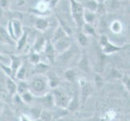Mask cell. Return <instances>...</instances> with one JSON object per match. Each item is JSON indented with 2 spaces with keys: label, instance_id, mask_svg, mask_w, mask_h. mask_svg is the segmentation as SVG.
<instances>
[{
  "label": "cell",
  "instance_id": "obj_43",
  "mask_svg": "<svg viewBox=\"0 0 130 121\" xmlns=\"http://www.w3.org/2000/svg\"><path fill=\"white\" fill-rule=\"evenodd\" d=\"M20 121H32V120L31 119V118L29 117V116L22 114L20 115Z\"/></svg>",
  "mask_w": 130,
  "mask_h": 121
},
{
  "label": "cell",
  "instance_id": "obj_16",
  "mask_svg": "<svg viewBox=\"0 0 130 121\" xmlns=\"http://www.w3.org/2000/svg\"><path fill=\"white\" fill-rule=\"evenodd\" d=\"M47 40L48 39H45V37H44V36L39 35L35 40V42L32 46V51L37 52V53L43 52L44 46H45V44H46Z\"/></svg>",
  "mask_w": 130,
  "mask_h": 121
},
{
  "label": "cell",
  "instance_id": "obj_37",
  "mask_svg": "<svg viewBox=\"0 0 130 121\" xmlns=\"http://www.w3.org/2000/svg\"><path fill=\"white\" fill-rule=\"evenodd\" d=\"M0 69H1L3 73L6 74L7 77H11L12 78V70L11 68L10 65H7L5 63H3V62H0Z\"/></svg>",
  "mask_w": 130,
  "mask_h": 121
},
{
  "label": "cell",
  "instance_id": "obj_50",
  "mask_svg": "<svg viewBox=\"0 0 130 121\" xmlns=\"http://www.w3.org/2000/svg\"><path fill=\"white\" fill-rule=\"evenodd\" d=\"M128 43L130 44V37H129V39H128Z\"/></svg>",
  "mask_w": 130,
  "mask_h": 121
},
{
  "label": "cell",
  "instance_id": "obj_35",
  "mask_svg": "<svg viewBox=\"0 0 130 121\" xmlns=\"http://www.w3.org/2000/svg\"><path fill=\"white\" fill-rule=\"evenodd\" d=\"M94 83L95 84V86L97 88L100 89L104 87V79L102 77L101 74L100 73H96L94 76Z\"/></svg>",
  "mask_w": 130,
  "mask_h": 121
},
{
  "label": "cell",
  "instance_id": "obj_1",
  "mask_svg": "<svg viewBox=\"0 0 130 121\" xmlns=\"http://www.w3.org/2000/svg\"><path fill=\"white\" fill-rule=\"evenodd\" d=\"M29 91L32 92L35 97L42 96L48 93L49 87L48 78L45 74H35L28 82Z\"/></svg>",
  "mask_w": 130,
  "mask_h": 121
},
{
  "label": "cell",
  "instance_id": "obj_49",
  "mask_svg": "<svg viewBox=\"0 0 130 121\" xmlns=\"http://www.w3.org/2000/svg\"><path fill=\"white\" fill-rule=\"evenodd\" d=\"M34 121H43V120H41V119H35Z\"/></svg>",
  "mask_w": 130,
  "mask_h": 121
},
{
  "label": "cell",
  "instance_id": "obj_3",
  "mask_svg": "<svg viewBox=\"0 0 130 121\" xmlns=\"http://www.w3.org/2000/svg\"><path fill=\"white\" fill-rule=\"evenodd\" d=\"M51 92L53 95V98H54L55 107H57V108L67 110V107L69 105L71 97H70L65 91L58 87L52 89Z\"/></svg>",
  "mask_w": 130,
  "mask_h": 121
},
{
  "label": "cell",
  "instance_id": "obj_34",
  "mask_svg": "<svg viewBox=\"0 0 130 121\" xmlns=\"http://www.w3.org/2000/svg\"><path fill=\"white\" fill-rule=\"evenodd\" d=\"M40 119L43 121H53V115L49 110L44 109L42 110Z\"/></svg>",
  "mask_w": 130,
  "mask_h": 121
},
{
  "label": "cell",
  "instance_id": "obj_8",
  "mask_svg": "<svg viewBox=\"0 0 130 121\" xmlns=\"http://www.w3.org/2000/svg\"><path fill=\"white\" fill-rule=\"evenodd\" d=\"M81 88V95H80V101H81V105L84 106V104L86 103V102L87 101L88 98L91 97V95L94 93V88L91 86V82L87 81V82L79 86Z\"/></svg>",
  "mask_w": 130,
  "mask_h": 121
},
{
  "label": "cell",
  "instance_id": "obj_7",
  "mask_svg": "<svg viewBox=\"0 0 130 121\" xmlns=\"http://www.w3.org/2000/svg\"><path fill=\"white\" fill-rule=\"evenodd\" d=\"M44 56H45L46 59L49 62V64H53L56 61V50L54 45H53V43L51 41V40H47V42L43 50Z\"/></svg>",
  "mask_w": 130,
  "mask_h": 121
},
{
  "label": "cell",
  "instance_id": "obj_24",
  "mask_svg": "<svg viewBox=\"0 0 130 121\" xmlns=\"http://www.w3.org/2000/svg\"><path fill=\"white\" fill-rule=\"evenodd\" d=\"M82 31L87 36H91V37H95V38L99 37L96 28L94 27L93 24H87V23H85L83 27Z\"/></svg>",
  "mask_w": 130,
  "mask_h": 121
},
{
  "label": "cell",
  "instance_id": "obj_28",
  "mask_svg": "<svg viewBox=\"0 0 130 121\" xmlns=\"http://www.w3.org/2000/svg\"><path fill=\"white\" fill-rule=\"evenodd\" d=\"M57 19L58 20L59 25L66 31V32L67 33V35H68L69 37H71V35L73 34V30H72V28L70 26V24L67 23L63 18H61L60 15H57Z\"/></svg>",
  "mask_w": 130,
  "mask_h": 121
},
{
  "label": "cell",
  "instance_id": "obj_22",
  "mask_svg": "<svg viewBox=\"0 0 130 121\" xmlns=\"http://www.w3.org/2000/svg\"><path fill=\"white\" fill-rule=\"evenodd\" d=\"M28 32L24 30L23 35L16 41V50L18 52L23 50L25 48V46L27 45V42H28Z\"/></svg>",
  "mask_w": 130,
  "mask_h": 121
},
{
  "label": "cell",
  "instance_id": "obj_40",
  "mask_svg": "<svg viewBox=\"0 0 130 121\" xmlns=\"http://www.w3.org/2000/svg\"><path fill=\"white\" fill-rule=\"evenodd\" d=\"M106 12H107V9H106L104 3H99L98 8H97L96 12H95L97 14V15H104Z\"/></svg>",
  "mask_w": 130,
  "mask_h": 121
},
{
  "label": "cell",
  "instance_id": "obj_5",
  "mask_svg": "<svg viewBox=\"0 0 130 121\" xmlns=\"http://www.w3.org/2000/svg\"><path fill=\"white\" fill-rule=\"evenodd\" d=\"M77 67L81 71H83V72L86 73V74L91 73V61H90L89 56H88V53H87V50H84V49L83 50L79 60L78 61Z\"/></svg>",
  "mask_w": 130,
  "mask_h": 121
},
{
  "label": "cell",
  "instance_id": "obj_4",
  "mask_svg": "<svg viewBox=\"0 0 130 121\" xmlns=\"http://www.w3.org/2000/svg\"><path fill=\"white\" fill-rule=\"evenodd\" d=\"M28 12L31 14L37 15V17H47L50 15L52 12V8L49 6V3L41 0L40 1L37 6L33 8H29Z\"/></svg>",
  "mask_w": 130,
  "mask_h": 121
},
{
  "label": "cell",
  "instance_id": "obj_41",
  "mask_svg": "<svg viewBox=\"0 0 130 121\" xmlns=\"http://www.w3.org/2000/svg\"><path fill=\"white\" fill-rule=\"evenodd\" d=\"M9 6V0H0V7L7 10Z\"/></svg>",
  "mask_w": 130,
  "mask_h": 121
},
{
  "label": "cell",
  "instance_id": "obj_13",
  "mask_svg": "<svg viewBox=\"0 0 130 121\" xmlns=\"http://www.w3.org/2000/svg\"><path fill=\"white\" fill-rule=\"evenodd\" d=\"M46 77L48 78V85H49V87L51 89H54L58 87L61 82V79L59 78L56 72L54 71H52V70H48V72L45 74Z\"/></svg>",
  "mask_w": 130,
  "mask_h": 121
},
{
  "label": "cell",
  "instance_id": "obj_6",
  "mask_svg": "<svg viewBox=\"0 0 130 121\" xmlns=\"http://www.w3.org/2000/svg\"><path fill=\"white\" fill-rule=\"evenodd\" d=\"M70 37H67L63 39H61L59 40H57L55 43H53V45H54L56 53H58V55L61 54L65 52L72 47V44H71V40L70 39Z\"/></svg>",
  "mask_w": 130,
  "mask_h": 121
},
{
  "label": "cell",
  "instance_id": "obj_38",
  "mask_svg": "<svg viewBox=\"0 0 130 121\" xmlns=\"http://www.w3.org/2000/svg\"><path fill=\"white\" fill-rule=\"evenodd\" d=\"M41 111H42L41 108H39V107H33V108L31 109V116H32V119L34 120L40 119Z\"/></svg>",
  "mask_w": 130,
  "mask_h": 121
},
{
  "label": "cell",
  "instance_id": "obj_33",
  "mask_svg": "<svg viewBox=\"0 0 130 121\" xmlns=\"http://www.w3.org/2000/svg\"><path fill=\"white\" fill-rule=\"evenodd\" d=\"M98 5H99V3L97 2H95V0H88V1H87L86 3H85L83 7L85 9H87V10H90L91 11L96 12V10L98 8Z\"/></svg>",
  "mask_w": 130,
  "mask_h": 121
},
{
  "label": "cell",
  "instance_id": "obj_47",
  "mask_svg": "<svg viewBox=\"0 0 130 121\" xmlns=\"http://www.w3.org/2000/svg\"><path fill=\"white\" fill-rule=\"evenodd\" d=\"M128 14L130 15V6H129L128 8Z\"/></svg>",
  "mask_w": 130,
  "mask_h": 121
},
{
  "label": "cell",
  "instance_id": "obj_10",
  "mask_svg": "<svg viewBox=\"0 0 130 121\" xmlns=\"http://www.w3.org/2000/svg\"><path fill=\"white\" fill-rule=\"evenodd\" d=\"M100 49L102 53L104 55L108 56V55H112L114 53H116L118 52H120L124 49V46L120 45H116V44L111 43L110 40L107 43H106L104 45L100 47Z\"/></svg>",
  "mask_w": 130,
  "mask_h": 121
},
{
  "label": "cell",
  "instance_id": "obj_25",
  "mask_svg": "<svg viewBox=\"0 0 130 121\" xmlns=\"http://www.w3.org/2000/svg\"><path fill=\"white\" fill-rule=\"evenodd\" d=\"M109 28H110V31L113 34L119 35L123 31V24L120 20H115L110 24Z\"/></svg>",
  "mask_w": 130,
  "mask_h": 121
},
{
  "label": "cell",
  "instance_id": "obj_19",
  "mask_svg": "<svg viewBox=\"0 0 130 121\" xmlns=\"http://www.w3.org/2000/svg\"><path fill=\"white\" fill-rule=\"evenodd\" d=\"M105 57L104 53H102L101 49L100 53H98L97 52V58H96V73L101 74L103 70H104V65H105Z\"/></svg>",
  "mask_w": 130,
  "mask_h": 121
},
{
  "label": "cell",
  "instance_id": "obj_36",
  "mask_svg": "<svg viewBox=\"0 0 130 121\" xmlns=\"http://www.w3.org/2000/svg\"><path fill=\"white\" fill-rule=\"evenodd\" d=\"M29 61L33 65L41 62V55H40V53L32 51L29 56Z\"/></svg>",
  "mask_w": 130,
  "mask_h": 121
},
{
  "label": "cell",
  "instance_id": "obj_15",
  "mask_svg": "<svg viewBox=\"0 0 130 121\" xmlns=\"http://www.w3.org/2000/svg\"><path fill=\"white\" fill-rule=\"evenodd\" d=\"M15 42V41L8 33L7 28L0 26V43L7 44V45H13Z\"/></svg>",
  "mask_w": 130,
  "mask_h": 121
},
{
  "label": "cell",
  "instance_id": "obj_29",
  "mask_svg": "<svg viewBox=\"0 0 130 121\" xmlns=\"http://www.w3.org/2000/svg\"><path fill=\"white\" fill-rule=\"evenodd\" d=\"M77 41H78V44L81 47L86 48L89 44V40L87 37V35L85 34L83 31H79L78 33V36H77Z\"/></svg>",
  "mask_w": 130,
  "mask_h": 121
},
{
  "label": "cell",
  "instance_id": "obj_48",
  "mask_svg": "<svg viewBox=\"0 0 130 121\" xmlns=\"http://www.w3.org/2000/svg\"><path fill=\"white\" fill-rule=\"evenodd\" d=\"M44 1H45V2H47V3H49V2H51L52 0H44Z\"/></svg>",
  "mask_w": 130,
  "mask_h": 121
},
{
  "label": "cell",
  "instance_id": "obj_46",
  "mask_svg": "<svg viewBox=\"0 0 130 121\" xmlns=\"http://www.w3.org/2000/svg\"><path fill=\"white\" fill-rule=\"evenodd\" d=\"M95 2H97L98 3H104L105 2V0H95Z\"/></svg>",
  "mask_w": 130,
  "mask_h": 121
},
{
  "label": "cell",
  "instance_id": "obj_26",
  "mask_svg": "<svg viewBox=\"0 0 130 121\" xmlns=\"http://www.w3.org/2000/svg\"><path fill=\"white\" fill-rule=\"evenodd\" d=\"M83 17H84L85 23H87V24H94V23H95V20H96L97 14L95 12L87 10V9L84 8Z\"/></svg>",
  "mask_w": 130,
  "mask_h": 121
},
{
  "label": "cell",
  "instance_id": "obj_44",
  "mask_svg": "<svg viewBox=\"0 0 130 121\" xmlns=\"http://www.w3.org/2000/svg\"><path fill=\"white\" fill-rule=\"evenodd\" d=\"M17 4L19 6H23L25 4V1L24 0H17Z\"/></svg>",
  "mask_w": 130,
  "mask_h": 121
},
{
  "label": "cell",
  "instance_id": "obj_11",
  "mask_svg": "<svg viewBox=\"0 0 130 121\" xmlns=\"http://www.w3.org/2000/svg\"><path fill=\"white\" fill-rule=\"evenodd\" d=\"M50 26V22L44 17H37L34 22L35 28L41 32H44Z\"/></svg>",
  "mask_w": 130,
  "mask_h": 121
},
{
  "label": "cell",
  "instance_id": "obj_42",
  "mask_svg": "<svg viewBox=\"0 0 130 121\" xmlns=\"http://www.w3.org/2000/svg\"><path fill=\"white\" fill-rule=\"evenodd\" d=\"M9 61H11L10 60V57L7 58V57L3 56L2 53H0V62H3V63H5V64H7Z\"/></svg>",
  "mask_w": 130,
  "mask_h": 121
},
{
  "label": "cell",
  "instance_id": "obj_2",
  "mask_svg": "<svg viewBox=\"0 0 130 121\" xmlns=\"http://www.w3.org/2000/svg\"><path fill=\"white\" fill-rule=\"evenodd\" d=\"M70 6L71 16L74 22V24L79 31H82L83 27L85 24L84 21V7L77 0H68Z\"/></svg>",
  "mask_w": 130,
  "mask_h": 121
},
{
  "label": "cell",
  "instance_id": "obj_31",
  "mask_svg": "<svg viewBox=\"0 0 130 121\" xmlns=\"http://www.w3.org/2000/svg\"><path fill=\"white\" fill-rule=\"evenodd\" d=\"M29 90L28 87V82H25V80L23 81H19L17 82V93L19 94L20 95H21L22 94H24L27 91Z\"/></svg>",
  "mask_w": 130,
  "mask_h": 121
},
{
  "label": "cell",
  "instance_id": "obj_45",
  "mask_svg": "<svg viewBox=\"0 0 130 121\" xmlns=\"http://www.w3.org/2000/svg\"><path fill=\"white\" fill-rule=\"evenodd\" d=\"M3 9L0 7V19H2L3 16Z\"/></svg>",
  "mask_w": 130,
  "mask_h": 121
},
{
  "label": "cell",
  "instance_id": "obj_12",
  "mask_svg": "<svg viewBox=\"0 0 130 121\" xmlns=\"http://www.w3.org/2000/svg\"><path fill=\"white\" fill-rule=\"evenodd\" d=\"M11 22V26H12V29H13V33H14L15 36V38L16 40V41L18 40L22 35H23L24 32V27L23 24L21 23V20H10Z\"/></svg>",
  "mask_w": 130,
  "mask_h": 121
},
{
  "label": "cell",
  "instance_id": "obj_27",
  "mask_svg": "<svg viewBox=\"0 0 130 121\" xmlns=\"http://www.w3.org/2000/svg\"><path fill=\"white\" fill-rule=\"evenodd\" d=\"M65 79L68 82H74L78 78V74L77 71L74 69H68L66 70L64 74Z\"/></svg>",
  "mask_w": 130,
  "mask_h": 121
},
{
  "label": "cell",
  "instance_id": "obj_20",
  "mask_svg": "<svg viewBox=\"0 0 130 121\" xmlns=\"http://www.w3.org/2000/svg\"><path fill=\"white\" fill-rule=\"evenodd\" d=\"M6 87L7 91L11 95H15L17 93V82L14 78L11 77H7L6 79Z\"/></svg>",
  "mask_w": 130,
  "mask_h": 121
},
{
  "label": "cell",
  "instance_id": "obj_39",
  "mask_svg": "<svg viewBox=\"0 0 130 121\" xmlns=\"http://www.w3.org/2000/svg\"><path fill=\"white\" fill-rule=\"evenodd\" d=\"M121 81L124 87L126 88L127 91L130 93V76L128 74L123 75L121 78Z\"/></svg>",
  "mask_w": 130,
  "mask_h": 121
},
{
  "label": "cell",
  "instance_id": "obj_18",
  "mask_svg": "<svg viewBox=\"0 0 130 121\" xmlns=\"http://www.w3.org/2000/svg\"><path fill=\"white\" fill-rule=\"evenodd\" d=\"M67 37H69V36L67 35L66 31L62 28L59 24H58V26L57 27V28L54 31V32H53V34L51 41L53 43H55L56 41H57V40H59L61 39H63V38Z\"/></svg>",
  "mask_w": 130,
  "mask_h": 121
},
{
  "label": "cell",
  "instance_id": "obj_17",
  "mask_svg": "<svg viewBox=\"0 0 130 121\" xmlns=\"http://www.w3.org/2000/svg\"><path fill=\"white\" fill-rule=\"evenodd\" d=\"M80 104H81V101H79L78 93L75 92L70 98L69 105L67 107V111H70V112H74V111L78 110Z\"/></svg>",
  "mask_w": 130,
  "mask_h": 121
},
{
  "label": "cell",
  "instance_id": "obj_14",
  "mask_svg": "<svg viewBox=\"0 0 130 121\" xmlns=\"http://www.w3.org/2000/svg\"><path fill=\"white\" fill-rule=\"evenodd\" d=\"M9 57H10V60H11L10 65L12 70V78L15 79V76L17 70H19V68L23 63H22V60L20 57L17 56L15 54H11L9 56Z\"/></svg>",
  "mask_w": 130,
  "mask_h": 121
},
{
  "label": "cell",
  "instance_id": "obj_23",
  "mask_svg": "<svg viewBox=\"0 0 130 121\" xmlns=\"http://www.w3.org/2000/svg\"><path fill=\"white\" fill-rule=\"evenodd\" d=\"M34 74H45L49 70V65L44 62H39L34 65Z\"/></svg>",
  "mask_w": 130,
  "mask_h": 121
},
{
  "label": "cell",
  "instance_id": "obj_21",
  "mask_svg": "<svg viewBox=\"0 0 130 121\" xmlns=\"http://www.w3.org/2000/svg\"><path fill=\"white\" fill-rule=\"evenodd\" d=\"M107 12H114L120 7V0H105Z\"/></svg>",
  "mask_w": 130,
  "mask_h": 121
},
{
  "label": "cell",
  "instance_id": "obj_32",
  "mask_svg": "<svg viewBox=\"0 0 130 121\" xmlns=\"http://www.w3.org/2000/svg\"><path fill=\"white\" fill-rule=\"evenodd\" d=\"M20 96L24 103H31L35 98V95L29 91V90L27 91L26 92H24V94H22Z\"/></svg>",
  "mask_w": 130,
  "mask_h": 121
},
{
  "label": "cell",
  "instance_id": "obj_9",
  "mask_svg": "<svg viewBox=\"0 0 130 121\" xmlns=\"http://www.w3.org/2000/svg\"><path fill=\"white\" fill-rule=\"evenodd\" d=\"M37 99L40 102L41 106H43L44 108L47 110H51L53 108V107H55V102H54V98H53V95L52 92H48L45 95L40 97H36Z\"/></svg>",
  "mask_w": 130,
  "mask_h": 121
},
{
  "label": "cell",
  "instance_id": "obj_30",
  "mask_svg": "<svg viewBox=\"0 0 130 121\" xmlns=\"http://www.w3.org/2000/svg\"><path fill=\"white\" fill-rule=\"evenodd\" d=\"M26 74H27L26 66L24 64H22V65L20 67L19 70H17V72L15 74V80H17V81H23V80H25Z\"/></svg>",
  "mask_w": 130,
  "mask_h": 121
}]
</instances>
